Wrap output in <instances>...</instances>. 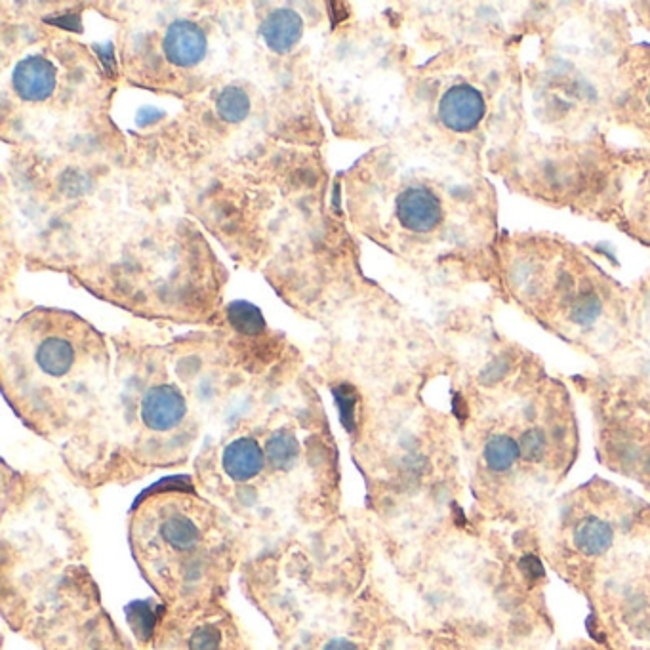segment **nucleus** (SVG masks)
Here are the masks:
<instances>
[{
    "instance_id": "f257e3e1",
    "label": "nucleus",
    "mask_w": 650,
    "mask_h": 650,
    "mask_svg": "<svg viewBox=\"0 0 650 650\" xmlns=\"http://www.w3.org/2000/svg\"><path fill=\"white\" fill-rule=\"evenodd\" d=\"M521 81L515 60L496 46L473 44L454 63L439 92L435 117L475 163L496 153L519 126Z\"/></svg>"
},
{
    "instance_id": "f03ea898",
    "label": "nucleus",
    "mask_w": 650,
    "mask_h": 650,
    "mask_svg": "<svg viewBox=\"0 0 650 650\" xmlns=\"http://www.w3.org/2000/svg\"><path fill=\"white\" fill-rule=\"evenodd\" d=\"M136 530V540L143 551L153 549L155 559L164 555L183 559V569H189L191 563L199 567L208 549L218 544L212 508L180 494L159 498L155 508L145 509L140 523L136 521Z\"/></svg>"
},
{
    "instance_id": "7ed1b4c3",
    "label": "nucleus",
    "mask_w": 650,
    "mask_h": 650,
    "mask_svg": "<svg viewBox=\"0 0 650 650\" xmlns=\"http://www.w3.org/2000/svg\"><path fill=\"white\" fill-rule=\"evenodd\" d=\"M610 115L620 126L650 136L649 44H630L622 52L614 73Z\"/></svg>"
},
{
    "instance_id": "20e7f679",
    "label": "nucleus",
    "mask_w": 650,
    "mask_h": 650,
    "mask_svg": "<svg viewBox=\"0 0 650 650\" xmlns=\"http://www.w3.org/2000/svg\"><path fill=\"white\" fill-rule=\"evenodd\" d=\"M140 414L147 429L157 433L172 431L182 424L187 401L178 387L161 384L145 391Z\"/></svg>"
},
{
    "instance_id": "39448f33",
    "label": "nucleus",
    "mask_w": 650,
    "mask_h": 650,
    "mask_svg": "<svg viewBox=\"0 0 650 650\" xmlns=\"http://www.w3.org/2000/svg\"><path fill=\"white\" fill-rule=\"evenodd\" d=\"M33 361L46 378L63 380L77 368L79 347L67 332L46 330L37 340Z\"/></svg>"
},
{
    "instance_id": "423d86ee",
    "label": "nucleus",
    "mask_w": 650,
    "mask_h": 650,
    "mask_svg": "<svg viewBox=\"0 0 650 650\" xmlns=\"http://www.w3.org/2000/svg\"><path fill=\"white\" fill-rule=\"evenodd\" d=\"M164 54L178 67H195L206 56V33L195 21H174L164 35Z\"/></svg>"
},
{
    "instance_id": "0eeeda50",
    "label": "nucleus",
    "mask_w": 650,
    "mask_h": 650,
    "mask_svg": "<svg viewBox=\"0 0 650 650\" xmlns=\"http://www.w3.org/2000/svg\"><path fill=\"white\" fill-rule=\"evenodd\" d=\"M56 81V67L42 56H27L16 65L12 75L14 90L25 102L48 100L54 94Z\"/></svg>"
},
{
    "instance_id": "6e6552de",
    "label": "nucleus",
    "mask_w": 650,
    "mask_h": 650,
    "mask_svg": "<svg viewBox=\"0 0 650 650\" xmlns=\"http://www.w3.org/2000/svg\"><path fill=\"white\" fill-rule=\"evenodd\" d=\"M265 450L252 437H239L231 441L222 452V469L229 481L237 485L252 483L265 469Z\"/></svg>"
},
{
    "instance_id": "1a4fd4ad",
    "label": "nucleus",
    "mask_w": 650,
    "mask_h": 650,
    "mask_svg": "<svg viewBox=\"0 0 650 650\" xmlns=\"http://www.w3.org/2000/svg\"><path fill=\"white\" fill-rule=\"evenodd\" d=\"M260 31L271 52L288 54L304 35V21L298 12L290 8H279L267 14Z\"/></svg>"
},
{
    "instance_id": "9d476101",
    "label": "nucleus",
    "mask_w": 650,
    "mask_h": 650,
    "mask_svg": "<svg viewBox=\"0 0 650 650\" xmlns=\"http://www.w3.org/2000/svg\"><path fill=\"white\" fill-rule=\"evenodd\" d=\"M614 532L609 523L597 517L580 521L574 529V546L586 555H601L612 546Z\"/></svg>"
},
{
    "instance_id": "9b49d317",
    "label": "nucleus",
    "mask_w": 650,
    "mask_h": 650,
    "mask_svg": "<svg viewBox=\"0 0 650 650\" xmlns=\"http://www.w3.org/2000/svg\"><path fill=\"white\" fill-rule=\"evenodd\" d=\"M264 450L269 466L277 471H290L298 464L300 445L290 431H273L265 441Z\"/></svg>"
},
{
    "instance_id": "f8f14e48",
    "label": "nucleus",
    "mask_w": 650,
    "mask_h": 650,
    "mask_svg": "<svg viewBox=\"0 0 650 650\" xmlns=\"http://www.w3.org/2000/svg\"><path fill=\"white\" fill-rule=\"evenodd\" d=\"M521 458L519 443L506 433L490 437L485 447V462L492 471H508Z\"/></svg>"
},
{
    "instance_id": "ddd939ff",
    "label": "nucleus",
    "mask_w": 650,
    "mask_h": 650,
    "mask_svg": "<svg viewBox=\"0 0 650 650\" xmlns=\"http://www.w3.org/2000/svg\"><path fill=\"white\" fill-rule=\"evenodd\" d=\"M227 321L237 332L256 336L265 328L264 315L256 305L248 302H233L227 307Z\"/></svg>"
},
{
    "instance_id": "4468645a",
    "label": "nucleus",
    "mask_w": 650,
    "mask_h": 650,
    "mask_svg": "<svg viewBox=\"0 0 650 650\" xmlns=\"http://www.w3.org/2000/svg\"><path fill=\"white\" fill-rule=\"evenodd\" d=\"M216 111L225 122H241L250 113V98L239 86H227L218 100H216Z\"/></svg>"
},
{
    "instance_id": "2eb2a0df",
    "label": "nucleus",
    "mask_w": 650,
    "mask_h": 650,
    "mask_svg": "<svg viewBox=\"0 0 650 650\" xmlns=\"http://www.w3.org/2000/svg\"><path fill=\"white\" fill-rule=\"evenodd\" d=\"M517 443L521 448V458H525L527 462H540L546 452V447H548L546 433L540 427H530L527 431H523V435Z\"/></svg>"
},
{
    "instance_id": "dca6fc26",
    "label": "nucleus",
    "mask_w": 650,
    "mask_h": 650,
    "mask_svg": "<svg viewBox=\"0 0 650 650\" xmlns=\"http://www.w3.org/2000/svg\"><path fill=\"white\" fill-rule=\"evenodd\" d=\"M224 635L218 626L204 624L191 633L187 641V650H220Z\"/></svg>"
},
{
    "instance_id": "f3484780",
    "label": "nucleus",
    "mask_w": 650,
    "mask_h": 650,
    "mask_svg": "<svg viewBox=\"0 0 650 650\" xmlns=\"http://www.w3.org/2000/svg\"><path fill=\"white\" fill-rule=\"evenodd\" d=\"M323 650H359L355 643L347 641V639H332L330 643H326Z\"/></svg>"
}]
</instances>
